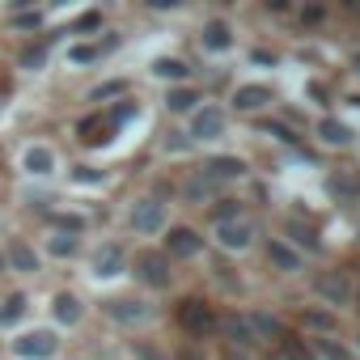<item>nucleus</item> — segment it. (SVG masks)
Listing matches in <instances>:
<instances>
[{
    "instance_id": "nucleus-9",
    "label": "nucleus",
    "mask_w": 360,
    "mask_h": 360,
    "mask_svg": "<svg viewBox=\"0 0 360 360\" xmlns=\"http://www.w3.org/2000/svg\"><path fill=\"white\" fill-rule=\"evenodd\" d=\"M356 136H360L356 123L347 115H339V110H318L309 119V140L318 148H326V153H352L356 148Z\"/></svg>"
},
{
    "instance_id": "nucleus-23",
    "label": "nucleus",
    "mask_w": 360,
    "mask_h": 360,
    "mask_svg": "<svg viewBox=\"0 0 360 360\" xmlns=\"http://www.w3.org/2000/svg\"><path fill=\"white\" fill-rule=\"evenodd\" d=\"M178 318H183V326L191 330V339H200L204 330H217V314L204 305V301H187L183 305V314H178Z\"/></svg>"
},
{
    "instance_id": "nucleus-11",
    "label": "nucleus",
    "mask_w": 360,
    "mask_h": 360,
    "mask_svg": "<svg viewBox=\"0 0 360 360\" xmlns=\"http://www.w3.org/2000/svg\"><path fill=\"white\" fill-rule=\"evenodd\" d=\"M309 292H314V305H326V309L343 314L356 301V280L339 267H322V271L309 276Z\"/></svg>"
},
{
    "instance_id": "nucleus-3",
    "label": "nucleus",
    "mask_w": 360,
    "mask_h": 360,
    "mask_svg": "<svg viewBox=\"0 0 360 360\" xmlns=\"http://www.w3.org/2000/svg\"><path fill=\"white\" fill-rule=\"evenodd\" d=\"M169 225H174V208H169V200H161V195H136V200L127 204V233L140 238L144 246L161 242Z\"/></svg>"
},
{
    "instance_id": "nucleus-15",
    "label": "nucleus",
    "mask_w": 360,
    "mask_h": 360,
    "mask_svg": "<svg viewBox=\"0 0 360 360\" xmlns=\"http://www.w3.org/2000/svg\"><path fill=\"white\" fill-rule=\"evenodd\" d=\"M238 26L229 22V18H208L204 26H200V51L208 56V60H229L233 51H238Z\"/></svg>"
},
{
    "instance_id": "nucleus-8",
    "label": "nucleus",
    "mask_w": 360,
    "mask_h": 360,
    "mask_svg": "<svg viewBox=\"0 0 360 360\" xmlns=\"http://www.w3.org/2000/svg\"><path fill=\"white\" fill-rule=\"evenodd\" d=\"M208 246H217L221 255H229V259H246V255H255L259 246H263V238H259V225H255V217H233V221H217L212 225V233H208Z\"/></svg>"
},
{
    "instance_id": "nucleus-4",
    "label": "nucleus",
    "mask_w": 360,
    "mask_h": 360,
    "mask_svg": "<svg viewBox=\"0 0 360 360\" xmlns=\"http://www.w3.org/2000/svg\"><path fill=\"white\" fill-rule=\"evenodd\" d=\"M127 276L136 280V292H144V297H157V292L174 288V263L161 246H140L127 259Z\"/></svg>"
},
{
    "instance_id": "nucleus-20",
    "label": "nucleus",
    "mask_w": 360,
    "mask_h": 360,
    "mask_svg": "<svg viewBox=\"0 0 360 360\" xmlns=\"http://www.w3.org/2000/svg\"><path fill=\"white\" fill-rule=\"evenodd\" d=\"M148 77L161 81L165 89H174V85H191V81H195V68H191L183 56H153V60H148Z\"/></svg>"
},
{
    "instance_id": "nucleus-13",
    "label": "nucleus",
    "mask_w": 360,
    "mask_h": 360,
    "mask_svg": "<svg viewBox=\"0 0 360 360\" xmlns=\"http://www.w3.org/2000/svg\"><path fill=\"white\" fill-rule=\"evenodd\" d=\"M161 250L169 255V263H191V259H204L208 238H204V229H195V225L174 221V225L165 229V238H161Z\"/></svg>"
},
{
    "instance_id": "nucleus-24",
    "label": "nucleus",
    "mask_w": 360,
    "mask_h": 360,
    "mask_svg": "<svg viewBox=\"0 0 360 360\" xmlns=\"http://www.w3.org/2000/svg\"><path fill=\"white\" fill-rule=\"evenodd\" d=\"M26 314H30V297H26V292H9L5 301H0V330L13 335Z\"/></svg>"
},
{
    "instance_id": "nucleus-38",
    "label": "nucleus",
    "mask_w": 360,
    "mask_h": 360,
    "mask_svg": "<svg viewBox=\"0 0 360 360\" xmlns=\"http://www.w3.org/2000/svg\"><path fill=\"white\" fill-rule=\"evenodd\" d=\"M0 352H5V343H0Z\"/></svg>"
},
{
    "instance_id": "nucleus-17",
    "label": "nucleus",
    "mask_w": 360,
    "mask_h": 360,
    "mask_svg": "<svg viewBox=\"0 0 360 360\" xmlns=\"http://www.w3.org/2000/svg\"><path fill=\"white\" fill-rule=\"evenodd\" d=\"M39 255H43V263H47V259H51V263H72V259L85 255V233L51 225V229L43 233V242H39Z\"/></svg>"
},
{
    "instance_id": "nucleus-21",
    "label": "nucleus",
    "mask_w": 360,
    "mask_h": 360,
    "mask_svg": "<svg viewBox=\"0 0 360 360\" xmlns=\"http://www.w3.org/2000/svg\"><path fill=\"white\" fill-rule=\"evenodd\" d=\"M297 322H301V330H305V335H314V339H330V335L339 330V314H335V309H326V305H314V301L297 314Z\"/></svg>"
},
{
    "instance_id": "nucleus-26",
    "label": "nucleus",
    "mask_w": 360,
    "mask_h": 360,
    "mask_svg": "<svg viewBox=\"0 0 360 360\" xmlns=\"http://www.w3.org/2000/svg\"><path fill=\"white\" fill-rule=\"evenodd\" d=\"M98 56H102V47H98V43H72V47L64 51V60H68L72 68H81V64L89 68V64H94Z\"/></svg>"
},
{
    "instance_id": "nucleus-2",
    "label": "nucleus",
    "mask_w": 360,
    "mask_h": 360,
    "mask_svg": "<svg viewBox=\"0 0 360 360\" xmlns=\"http://www.w3.org/2000/svg\"><path fill=\"white\" fill-rule=\"evenodd\" d=\"M102 318L115 326V330H148V326H157V318H161V309H157V297H144V292H110V297H102Z\"/></svg>"
},
{
    "instance_id": "nucleus-16",
    "label": "nucleus",
    "mask_w": 360,
    "mask_h": 360,
    "mask_svg": "<svg viewBox=\"0 0 360 360\" xmlns=\"http://www.w3.org/2000/svg\"><path fill=\"white\" fill-rule=\"evenodd\" d=\"M276 238H280V242H288V246H292L297 255H305V259H318V255H326V242H322L318 225H309L305 217H284Z\"/></svg>"
},
{
    "instance_id": "nucleus-27",
    "label": "nucleus",
    "mask_w": 360,
    "mask_h": 360,
    "mask_svg": "<svg viewBox=\"0 0 360 360\" xmlns=\"http://www.w3.org/2000/svg\"><path fill=\"white\" fill-rule=\"evenodd\" d=\"M47 60H51L47 47H26V51H18V68H22V72H43Z\"/></svg>"
},
{
    "instance_id": "nucleus-19",
    "label": "nucleus",
    "mask_w": 360,
    "mask_h": 360,
    "mask_svg": "<svg viewBox=\"0 0 360 360\" xmlns=\"http://www.w3.org/2000/svg\"><path fill=\"white\" fill-rule=\"evenodd\" d=\"M263 255H267V267L276 271V276H305L309 271V259L305 255H297L288 242H280V238H267L263 242Z\"/></svg>"
},
{
    "instance_id": "nucleus-28",
    "label": "nucleus",
    "mask_w": 360,
    "mask_h": 360,
    "mask_svg": "<svg viewBox=\"0 0 360 360\" xmlns=\"http://www.w3.org/2000/svg\"><path fill=\"white\" fill-rule=\"evenodd\" d=\"M169 360H217V356H212L204 343H195V339H191V343H178V347H169Z\"/></svg>"
},
{
    "instance_id": "nucleus-31",
    "label": "nucleus",
    "mask_w": 360,
    "mask_h": 360,
    "mask_svg": "<svg viewBox=\"0 0 360 360\" xmlns=\"http://www.w3.org/2000/svg\"><path fill=\"white\" fill-rule=\"evenodd\" d=\"M347 352H352V356H356V360H360V322H356V326H352V339H347Z\"/></svg>"
},
{
    "instance_id": "nucleus-14",
    "label": "nucleus",
    "mask_w": 360,
    "mask_h": 360,
    "mask_svg": "<svg viewBox=\"0 0 360 360\" xmlns=\"http://www.w3.org/2000/svg\"><path fill=\"white\" fill-rule=\"evenodd\" d=\"M200 174L212 183V191H225V187H238V183L250 178V161L238 157V153H208L204 165H200Z\"/></svg>"
},
{
    "instance_id": "nucleus-36",
    "label": "nucleus",
    "mask_w": 360,
    "mask_h": 360,
    "mask_svg": "<svg viewBox=\"0 0 360 360\" xmlns=\"http://www.w3.org/2000/svg\"><path fill=\"white\" fill-rule=\"evenodd\" d=\"M352 153H356V161H360V136H356V148H352Z\"/></svg>"
},
{
    "instance_id": "nucleus-32",
    "label": "nucleus",
    "mask_w": 360,
    "mask_h": 360,
    "mask_svg": "<svg viewBox=\"0 0 360 360\" xmlns=\"http://www.w3.org/2000/svg\"><path fill=\"white\" fill-rule=\"evenodd\" d=\"M263 360H297V356H288V352H267Z\"/></svg>"
},
{
    "instance_id": "nucleus-37",
    "label": "nucleus",
    "mask_w": 360,
    "mask_h": 360,
    "mask_svg": "<svg viewBox=\"0 0 360 360\" xmlns=\"http://www.w3.org/2000/svg\"><path fill=\"white\" fill-rule=\"evenodd\" d=\"M68 360H89V356H68Z\"/></svg>"
},
{
    "instance_id": "nucleus-6",
    "label": "nucleus",
    "mask_w": 360,
    "mask_h": 360,
    "mask_svg": "<svg viewBox=\"0 0 360 360\" xmlns=\"http://www.w3.org/2000/svg\"><path fill=\"white\" fill-rule=\"evenodd\" d=\"M18 174L26 178V183H51V178L64 174V153H60L51 140L30 136V140H22V148H18Z\"/></svg>"
},
{
    "instance_id": "nucleus-22",
    "label": "nucleus",
    "mask_w": 360,
    "mask_h": 360,
    "mask_svg": "<svg viewBox=\"0 0 360 360\" xmlns=\"http://www.w3.org/2000/svg\"><path fill=\"white\" fill-rule=\"evenodd\" d=\"M165 115H174V119H187L200 102H204V89L191 81V85H174V89H165Z\"/></svg>"
},
{
    "instance_id": "nucleus-33",
    "label": "nucleus",
    "mask_w": 360,
    "mask_h": 360,
    "mask_svg": "<svg viewBox=\"0 0 360 360\" xmlns=\"http://www.w3.org/2000/svg\"><path fill=\"white\" fill-rule=\"evenodd\" d=\"M0 276H9V267H5V242H0Z\"/></svg>"
},
{
    "instance_id": "nucleus-35",
    "label": "nucleus",
    "mask_w": 360,
    "mask_h": 360,
    "mask_svg": "<svg viewBox=\"0 0 360 360\" xmlns=\"http://www.w3.org/2000/svg\"><path fill=\"white\" fill-rule=\"evenodd\" d=\"M352 233H356V242H360V217H356V229H352Z\"/></svg>"
},
{
    "instance_id": "nucleus-1",
    "label": "nucleus",
    "mask_w": 360,
    "mask_h": 360,
    "mask_svg": "<svg viewBox=\"0 0 360 360\" xmlns=\"http://www.w3.org/2000/svg\"><path fill=\"white\" fill-rule=\"evenodd\" d=\"M183 136H187L191 148H212V153H221L225 140L233 136V115L225 110V102H208V98H204V102L183 119Z\"/></svg>"
},
{
    "instance_id": "nucleus-5",
    "label": "nucleus",
    "mask_w": 360,
    "mask_h": 360,
    "mask_svg": "<svg viewBox=\"0 0 360 360\" xmlns=\"http://www.w3.org/2000/svg\"><path fill=\"white\" fill-rule=\"evenodd\" d=\"M5 352L13 360H60L64 352V335L47 322H34V326H18L5 343Z\"/></svg>"
},
{
    "instance_id": "nucleus-29",
    "label": "nucleus",
    "mask_w": 360,
    "mask_h": 360,
    "mask_svg": "<svg viewBox=\"0 0 360 360\" xmlns=\"http://www.w3.org/2000/svg\"><path fill=\"white\" fill-rule=\"evenodd\" d=\"M72 183H77V187H102V183H106V174H102L98 165H81V169L72 174Z\"/></svg>"
},
{
    "instance_id": "nucleus-12",
    "label": "nucleus",
    "mask_w": 360,
    "mask_h": 360,
    "mask_svg": "<svg viewBox=\"0 0 360 360\" xmlns=\"http://www.w3.org/2000/svg\"><path fill=\"white\" fill-rule=\"evenodd\" d=\"M85 318H89V301H85L77 288H56V292L47 297V326H56L60 335L85 326Z\"/></svg>"
},
{
    "instance_id": "nucleus-7",
    "label": "nucleus",
    "mask_w": 360,
    "mask_h": 360,
    "mask_svg": "<svg viewBox=\"0 0 360 360\" xmlns=\"http://www.w3.org/2000/svg\"><path fill=\"white\" fill-rule=\"evenodd\" d=\"M276 106H280V89H276L267 77H242V81L229 89V102H225V110H229V115H242V119L271 115Z\"/></svg>"
},
{
    "instance_id": "nucleus-10",
    "label": "nucleus",
    "mask_w": 360,
    "mask_h": 360,
    "mask_svg": "<svg viewBox=\"0 0 360 360\" xmlns=\"http://www.w3.org/2000/svg\"><path fill=\"white\" fill-rule=\"evenodd\" d=\"M127 246H119V242H98V246H89V255H85V276H89V284H98V288H110V284H119L123 276H127Z\"/></svg>"
},
{
    "instance_id": "nucleus-34",
    "label": "nucleus",
    "mask_w": 360,
    "mask_h": 360,
    "mask_svg": "<svg viewBox=\"0 0 360 360\" xmlns=\"http://www.w3.org/2000/svg\"><path fill=\"white\" fill-rule=\"evenodd\" d=\"M347 64H352V68L360 72V51H352V60H347Z\"/></svg>"
},
{
    "instance_id": "nucleus-18",
    "label": "nucleus",
    "mask_w": 360,
    "mask_h": 360,
    "mask_svg": "<svg viewBox=\"0 0 360 360\" xmlns=\"http://www.w3.org/2000/svg\"><path fill=\"white\" fill-rule=\"evenodd\" d=\"M5 267H9V276L30 280V276H43V255L30 238H9L5 242Z\"/></svg>"
},
{
    "instance_id": "nucleus-30",
    "label": "nucleus",
    "mask_w": 360,
    "mask_h": 360,
    "mask_svg": "<svg viewBox=\"0 0 360 360\" xmlns=\"http://www.w3.org/2000/svg\"><path fill=\"white\" fill-rule=\"evenodd\" d=\"M39 22H43V13H34V9H30V13H18V18H13V26H18V30H34Z\"/></svg>"
},
{
    "instance_id": "nucleus-25",
    "label": "nucleus",
    "mask_w": 360,
    "mask_h": 360,
    "mask_svg": "<svg viewBox=\"0 0 360 360\" xmlns=\"http://www.w3.org/2000/svg\"><path fill=\"white\" fill-rule=\"evenodd\" d=\"M127 356L131 360H169V347L161 339H131L127 343Z\"/></svg>"
}]
</instances>
